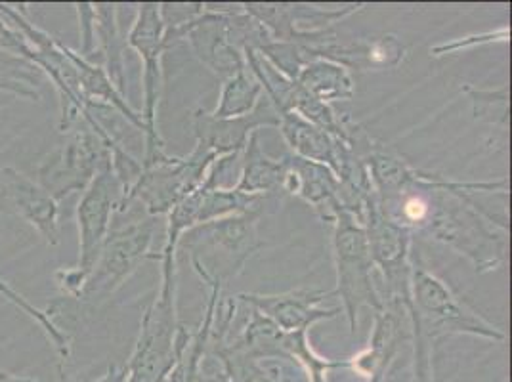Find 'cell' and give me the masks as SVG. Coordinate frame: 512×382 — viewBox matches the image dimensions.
Segmentation results:
<instances>
[{
  "label": "cell",
  "mask_w": 512,
  "mask_h": 382,
  "mask_svg": "<svg viewBox=\"0 0 512 382\" xmlns=\"http://www.w3.org/2000/svg\"><path fill=\"white\" fill-rule=\"evenodd\" d=\"M377 207L409 234H427L465 256L476 274L505 264L509 220L476 201L478 193H509V180L457 182L415 169L396 149L369 140L362 153Z\"/></svg>",
  "instance_id": "6da1fadb"
},
{
  "label": "cell",
  "mask_w": 512,
  "mask_h": 382,
  "mask_svg": "<svg viewBox=\"0 0 512 382\" xmlns=\"http://www.w3.org/2000/svg\"><path fill=\"white\" fill-rule=\"evenodd\" d=\"M413 342L411 382H434V344L449 335H470L503 342L505 331L476 314L436 276L419 251H411V308L407 312Z\"/></svg>",
  "instance_id": "7a4b0ae2"
},
{
  "label": "cell",
  "mask_w": 512,
  "mask_h": 382,
  "mask_svg": "<svg viewBox=\"0 0 512 382\" xmlns=\"http://www.w3.org/2000/svg\"><path fill=\"white\" fill-rule=\"evenodd\" d=\"M176 260L161 262V285L142 314L140 333L128 360V382H169L192 331L178 321Z\"/></svg>",
  "instance_id": "3957f363"
},
{
  "label": "cell",
  "mask_w": 512,
  "mask_h": 382,
  "mask_svg": "<svg viewBox=\"0 0 512 382\" xmlns=\"http://www.w3.org/2000/svg\"><path fill=\"white\" fill-rule=\"evenodd\" d=\"M157 232V218L140 207L125 203L113 216L102 251L86 276L81 306H96L117 293L132 274L151 260V245Z\"/></svg>",
  "instance_id": "277c9868"
},
{
  "label": "cell",
  "mask_w": 512,
  "mask_h": 382,
  "mask_svg": "<svg viewBox=\"0 0 512 382\" xmlns=\"http://www.w3.org/2000/svg\"><path fill=\"white\" fill-rule=\"evenodd\" d=\"M260 211L234 214L199 224L178 241V253L190 258L193 272L203 285L218 283L224 287L237 277L245 264L262 247L258 235Z\"/></svg>",
  "instance_id": "5b68a950"
},
{
  "label": "cell",
  "mask_w": 512,
  "mask_h": 382,
  "mask_svg": "<svg viewBox=\"0 0 512 382\" xmlns=\"http://www.w3.org/2000/svg\"><path fill=\"white\" fill-rule=\"evenodd\" d=\"M65 134L64 144L44 157L35 174L39 186L58 203L71 193H83L96 174L111 163L109 151L119 144L100 117L81 121Z\"/></svg>",
  "instance_id": "8992f818"
},
{
  "label": "cell",
  "mask_w": 512,
  "mask_h": 382,
  "mask_svg": "<svg viewBox=\"0 0 512 382\" xmlns=\"http://www.w3.org/2000/svg\"><path fill=\"white\" fill-rule=\"evenodd\" d=\"M333 226V262L337 289L335 297L341 298L342 314L348 319L350 333L354 335L360 325V312L369 308L383 310L381 289L375 281V264L369 253L367 235L362 222L346 207L335 216Z\"/></svg>",
  "instance_id": "52a82bcc"
},
{
  "label": "cell",
  "mask_w": 512,
  "mask_h": 382,
  "mask_svg": "<svg viewBox=\"0 0 512 382\" xmlns=\"http://www.w3.org/2000/svg\"><path fill=\"white\" fill-rule=\"evenodd\" d=\"M214 159L211 151L195 144L192 153L186 157L163 153L150 163H142V174L121 205L132 203L153 218L167 216L205 182Z\"/></svg>",
  "instance_id": "ba28073f"
},
{
  "label": "cell",
  "mask_w": 512,
  "mask_h": 382,
  "mask_svg": "<svg viewBox=\"0 0 512 382\" xmlns=\"http://www.w3.org/2000/svg\"><path fill=\"white\" fill-rule=\"evenodd\" d=\"M127 46L138 52L142 60V121H144V157L142 163H150L167 153L165 142L157 128V111L163 92V54L165 50V25L161 20L159 4L144 2L138 6V14L128 31Z\"/></svg>",
  "instance_id": "9c48e42d"
},
{
  "label": "cell",
  "mask_w": 512,
  "mask_h": 382,
  "mask_svg": "<svg viewBox=\"0 0 512 382\" xmlns=\"http://www.w3.org/2000/svg\"><path fill=\"white\" fill-rule=\"evenodd\" d=\"M369 253L384 283L383 302L411 308V251L413 234L381 214L375 193L367 199L362 218Z\"/></svg>",
  "instance_id": "30bf717a"
},
{
  "label": "cell",
  "mask_w": 512,
  "mask_h": 382,
  "mask_svg": "<svg viewBox=\"0 0 512 382\" xmlns=\"http://www.w3.org/2000/svg\"><path fill=\"white\" fill-rule=\"evenodd\" d=\"M243 10L272 35L276 41L320 44L333 39L335 25L362 12L365 4H346L339 8H323L316 4L293 2H241Z\"/></svg>",
  "instance_id": "8fae6325"
},
{
  "label": "cell",
  "mask_w": 512,
  "mask_h": 382,
  "mask_svg": "<svg viewBox=\"0 0 512 382\" xmlns=\"http://www.w3.org/2000/svg\"><path fill=\"white\" fill-rule=\"evenodd\" d=\"M232 4L203 2V12L171 37H165V50L176 43L190 44L195 58L207 65L220 79H228L245 69V54L235 48L228 31V12Z\"/></svg>",
  "instance_id": "7c38bea8"
},
{
  "label": "cell",
  "mask_w": 512,
  "mask_h": 382,
  "mask_svg": "<svg viewBox=\"0 0 512 382\" xmlns=\"http://www.w3.org/2000/svg\"><path fill=\"white\" fill-rule=\"evenodd\" d=\"M125 193L111 169V163L96 174L90 186L83 191L77 205L79 226V262L77 266L88 274L102 251L113 216L117 213Z\"/></svg>",
  "instance_id": "4fadbf2b"
},
{
  "label": "cell",
  "mask_w": 512,
  "mask_h": 382,
  "mask_svg": "<svg viewBox=\"0 0 512 382\" xmlns=\"http://www.w3.org/2000/svg\"><path fill=\"white\" fill-rule=\"evenodd\" d=\"M0 209L29 224L41 235L46 245L58 247L60 235V209L58 201L14 167L0 170Z\"/></svg>",
  "instance_id": "5bb4252c"
},
{
  "label": "cell",
  "mask_w": 512,
  "mask_h": 382,
  "mask_svg": "<svg viewBox=\"0 0 512 382\" xmlns=\"http://www.w3.org/2000/svg\"><path fill=\"white\" fill-rule=\"evenodd\" d=\"M383 310L373 312V329L367 346L348 360V369L365 382H384L409 339V321L402 306L383 302Z\"/></svg>",
  "instance_id": "9a60e30c"
},
{
  "label": "cell",
  "mask_w": 512,
  "mask_h": 382,
  "mask_svg": "<svg viewBox=\"0 0 512 382\" xmlns=\"http://www.w3.org/2000/svg\"><path fill=\"white\" fill-rule=\"evenodd\" d=\"M335 297L333 291H314V289H295L279 295L262 293H239L237 300L258 310L262 316L270 319L283 333L310 331L320 321L337 318L341 308H323L321 304L327 298Z\"/></svg>",
  "instance_id": "2e32d148"
},
{
  "label": "cell",
  "mask_w": 512,
  "mask_h": 382,
  "mask_svg": "<svg viewBox=\"0 0 512 382\" xmlns=\"http://www.w3.org/2000/svg\"><path fill=\"white\" fill-rule=\"evenodd\" d=\"M278 113L270 102L258 104L253 113L232 119H216L211 111L197 109L193 115V130H195V144L214 157L232 155L243 151L249 138L260 128H278Z\"/></svg>",
  "instance_id": "e0dca14e"
},
{
  "label": "cell",
  "mask_w": 512,
  "mask_h": 382,
  "mask_svg": "<svg viewBox=\"0 0 512 382\" xmlns=\"http://www.w3.org/2000/svg\"><path fill=\"white\" fill-rule=\"evenodd\" d=\"M283 159L287 165L283 193L300 197L316 211L321 222L331 224L344 207L341 180L337 178V174L320 163L302 159L293 153L285 155Z\"/></svg>",
  "instance_id": "ac0fdd59"
},
{
  "label": "cell",
  "mask_w": 512,
  "mask_h": 382,
  "mask_svg": "<svg viewBox=\"0 0 512 382\" xmlns=\"http://www.w3.org/2000/svg\"><path fill=\"white\" fill-rule=\"evenodd\" d=\"M285 174V159H274L266 155L260 148L258 132H255L241 153L239 180L234 190L264 199L268 195H281L285 186Z\"/></svg>",
  "instance_id": "d6986e66"
},
{
  "label": "cell",
  "mask_w": 512,
  "mask_h": 382,
  "mask_svg": "<svg viewBox=\"0 0 512 382\" xmlns=\"http://www.w3.org/2000/svg\"><path fill=\"white\" fill-rule=\"evenodd\" d=\"M117 4L98 2L94 4V37H96V56L106 69L107 77L125 94V48L127 39L121 33V25L117 18Z\"/></svg>",
  "instance_id": "ffe728a7"
},
{
  "label": "cell",
  "mask_w": 512,
  "mask_h": 382,
  "mask_svg": "<svg viewBox=\"0 0 512 382\" xmlns=\"http://www.w3.org/2000/svg\"><path fill=\"white\" fill-rule=\"evenodd\" d=\"M312 98L323 104L348 102L356 96V81L352 71L344 65L329 60H312L300 69L295 79Z\"/></svg>",
  "instance_id": "44dd1931"
},
{
  "label": "cell",
  "mask_w": 512,
  "mask_h": 382,
  "mask_svg": "<svg viewBox=\"0 0 512 382\" xmlns=\"http://www.w3.org/2000/svg\"><path fill=\"white\" fill-rule=\"evenodd\" d=\"M264 96L262 85L258 83L255 75L245 67L237 71L232 77L224 79L220 88L218 104L211 111L216 119H232L253 113Z\"/></svg>",
  "instance_id": "7402d4cb"
},
{
  "label": "cell",
  "mask_w": 512,
  "mask_h": 382,
  "mask_svg": "<svg viewBox=\"0 0 512 382\" xmlns=\"http://www.w3.org/2000/svg\"><path fill=\"white\" fill-rule=\"evenodd\" d=\"M43 73L20 56L0 50V92H10L22 100H41Z\"/></svg>",
  "instance_id": "603a6c76"
},
{
  "label": "cell",
  "mask_w": 512,
  "mask_h": 382,
  "mask_svg": "<svg viewBox=\"0 0 512 382\" xmlns=\"http://www.w3.org/2000/svg\"><path fill=\"white\" fill-rule=\"evenodd\" d=\"M463 92L469 96L472 104V115L476 121H484L488 125H495L507 130L509 127V85L501 88H476L465 85Z\"/></svg>",
  "instance_id": "cb8c5ba5"
},
{
  "label": "cell",
  "mask_w": 512,
  "mask_h": 382,
  "mask_svg": "<svg viewBox=\"0 0 512 382\" xmlns=\"http://www.w3.org/2000/svg\"><path fill=\"white\" fill-rule=\"evenodd\" d=\"M0 295L6 298L8 302H12L16 308H20L23 314L35 319L39 323V327L43 329L44 335L52 342L54 350L58 352L60 361H67L69 352H71V337H67L64 331H60L58 325L50 319V316L44 310H39L37 306H33L27 298H23L18 291H14L2 277H0Z\"/></svg>",
  "instance_id": "d4e9b609"
},
{
  "label": "cell",
  "mask_w": 512,
  "mask_h": 382,
  "mask_svg": "<svg viewBox=\"0 0 512 382\" xmlns=\"http://www.w3.org/2000/svg\"><path fill=\"white\" fill-rule=\"evenodd\" d=\"M511 37V29L509 27H501L495 31H486L480 35H469V37H461V39H453L449 43H440L430 46V54L434 58H444L451 54H461L465 50H472L476 46H484L491 43H507Z\"/></svg>",
  "instance_id": "484cf974"
},
{
  "label": "cell",
  "mask_w": 512,
  "mask_h": 382,
  "mask_svg": "<svg viewBox=\"0 0 512 382\" xmlns=\"http://www.w3.org/2000/svg\"><path fill=\"white\" fill-rule=\"evenodd\" d=\"M159 12L165 25V37H171L203 12V2H159Z\"/></svg>",
  "instance_id": "4316f807"
},
{
  "label": "cell",
  "mask_w": 512,
  "mask_h": 382,
  "mask_svg": "<svg viewBox=\"0 0 512 382\" xmlns=\"http://www.w3.org/2000/svg\"><path fill=\"white\" fill-rule=\"evenodd\" d=\"M79 16V35H81V48L77 50L85 60L94 62L96 56V37H94V4L81 2L75 4Z\"/></svg>",
  "instance_id": "83f0119b"
},
{
  "label": "cell",
  "mask_w": 512,
  "mask_h": 382,
  "mask_svg": "<svg viewBox=\"0 0 512 382\" xmlns=\"http://www.w3.org/2000/svg\"><path fill=\"white\" fill-rule=\"evenodd\" d=\"M86 276L88 274H85L79 266L60 268L54 272V283L62 297L81 302L83 291H85Z\"/></svg>",
  "instance_id": "f1b7e54d"
},
{
  "label": "cell",
  "mask_w": 512,
  "mask_h": 382,
  "mask_svg": "<svg viewBox=\"0 0 512 382\" xmlns=\"http://www.w3.org/2000/svg\"><path fill=\"white\" fill-rule=\"evenodd\" d=\"M0 50L8 52V54H14V56H20L27 62H29V56H31V46L25 41L22 33L18 29H14L10 23L4 22L2 18H0Z\"/></svg>",
  "instance_id": "f546056e"
},
{
  "label": "cell",
  "mask_w": 512,
  "mask_h": 382,
  "mask_svg": "<svg viewBox=\"0 0 512 382\" xmlns=\"http://www.w3.org/2000/svg\"><path fill=\"white\" fill-rule=\"evenodd\" d=\"M90 382H128L127 367L111 363L107 367L106 375H102L100 379Z\"/></svg>",
  "instance_id": "4dcf8cb0"
},
{
  "label": "cell",
  "mask_w": 512,
  "mask_h": 382,
  "mask_svg": "<svg viewBox=\"0 0 512 382\" xmlns=\"http://www.w3.org/2000/svg\"><path fill=\"white\" fill-rule=\"evenodd\" d=\"M0 382H37L33 379H27V377H16V375H10L6 371H0Z\"/></svg>",
  "instance_id": "1f68e13d"
},
{
  "label": "cell",
  "mask_w": 512,
  "mask_h": 382,
  "mask_svg": "<svg viewBox=\"0 0 512 382\" xmlns=\"http://www.w3.org/2000/svg\"><path fill=\"white\" fill-rule=\"evenodd\" d=\"M58 373H60V381L58 382H75L69 379L67 371H65V361H60V367H58Z\"/></svg>",
  "instance_id": "d6a6232c"
}]
</instances>
